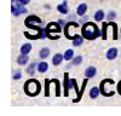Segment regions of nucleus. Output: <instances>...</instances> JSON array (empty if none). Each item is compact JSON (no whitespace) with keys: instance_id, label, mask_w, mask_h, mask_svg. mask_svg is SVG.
<instances>
[{"instance_id":"obj_8","label":"nucleus","mask_w":121,"mask_h":116,"mask_svg":"<svg viewBox=\"0 0 121 116\" xmlns=\"http://www.w3.org/2000/svg\"><path fill=\"white\" fill-rule=\"evenodd\" d=\"M57 10H58V12L67 15V13L69 12V7H68V1H67V0H64L62 4H59V5L57 6Z\"/></svg>"},{"instance_id":"obj_31","label":"nucleus","mask_w":121,"mask_h":116,"mask_svg":"<svg viewBox=\"0 0 121 116\" xmlns=\"http://www.w3.org/2000/svg\"><path fill=\"white\" fill-rule=\"evenodd\" d=\"M58 23H59L60 25H64V21H63V19H59V21H58Z\"/></svg>"},{"instance_id":"obj_32","label":"nucleus","mask_w":121,"mask_h":116,"mask_svg":"<svg viewBox=\"0 0 121 116\" xmlns=\"http://www.w3.org/2000/svg\"><path fill=\"white\" fill-rule=\"evenodd\" d=\"M81 22L86 23V22H87V17H84V18H81Z\"/></svg>"},{"instance_id":"obj_13","label":"nucleus","mask_w":121,"mask_h":116,"mask_svg":"<svg viewBox=\"0 0 121 116\" xmlns=\"http://www.w3.org/2000/svg\"><path fill=\"white\" fill-rule=\"evenodd\" d=\"M35 70H38V64H36L35 62L30 63V64L28 65V68H27V73H28L30 76H33V75H34Z\"/></svg>"},{"instance_id":"obj_15","label":"nucleus","mask_w":121,"mask_h":116,"mask_svg":"<svg viewBox=\"0 0 121 116\" xmlns=\"http://www.w3.org/2000/svg\"><path fill=\"white\" fill-rule=\"evenodd\" d=\"M28 61H29L28 54H22V53H21V56L17 58V63H18L19 65H24V64H27Z\"/></svg>"},{"instance_id":"obj_23","label":"nucleus","mask_w":121,"mask_h":116,"mask_svg":"<svg viewBox=\"0 0 121 116\" xmlns=\"http://www.w3.org/2000/svg\"><path fill=\"white\" fill-rule=\"evenodd\" d=\"M108 24L113 28V37L114 39H117V25L115 23H113V22H109Z\"/></svg>"},{"instance_id":"obj_4","label":"nucleus","mask_w":121,"mask_h":116,"mask_svg":"<svg viewBox=\"0 0 121 116\" xmlns=\"http://www.w3.org/2000/svg\"><path fill=\"white\" fill-rule=\"evenodd\" d=\"M76 29H79V24L78 23L70 22V23L65 24V27H64V34H65V36L69 39V40H74V39H75V36H74V34L72 32L76 30Z\"/></svg>"},{"instance_id":"obj_30","label":"nucleus","mask_w":121,"mask_h":116,"mask_svg":"<svg viewBox=\"0 0 121 116\" xmlns=\"http://www.w3.org/2000/svg\"><path fill=\"white\" fill-rule=\"evenodd\" d=\"M117 91H119V93L121 94V81H120L119 85H117Z\"/></svg>"},{"instance_id":"obj_14","label":"nucleus","mask_w":121,"mask_h":116,"mask_svg":"<svg viewBox=\"0 0 121 116\" xmlns=\"http://www.w3.org/2000/svg\"><path fill=\"white\" fill-rule=\"evenodd\" d=\"M48 70V64L46 62H40L38 64V71L40 74H43V73H46Z\"/></svg>"},{"instance_id":"obj_21","label":"nucleus","mask_w":121,"mask_h":116,"mask_svg":"<svg viewBox=\"0 0 121 116\" xmlns=\"http://www.w3.org/2000/svg\"><path fill=\"white\" fill-rule=\"evenodd\" d=\"M73 58H74V51L72 48H69V50H67L64 52V59L65 61H72Z\"/></svg>"},{"instance_id":"obj_16","label":"nucleus","mask_w":121,"mask_h":116,"mask_svg":"<svg viewBox=\"0 0 121 116\" xmlns=\"http://www.w3.org/2000/svg\"><path fill=\"white\" fill-rule=\"evenodd\" d=\"M99 94H100V88H99V87H93V88H91V91H90V97H91L92 99H96Z\"/></svg>"},{"instance_id":"obj_2","label":"nucleus","mask_w":121,"mask_h":116,"mask_svg":"<svg viewBox=\"0 0 121 116\" xmlns=\"http://www.w3.org/2000/svg\"><path fill=\"white\" fill-rule=\"evenodd\" d=\"M40 90H41V86H40V82L35 79H30L26 82L24 85V91L28 95H36Z\"/></svg>"},{"instance_id":"obj_5","label":"nucleus","mask_w":121,"mask_h":116,"mask_svg":"<svg viewBox=\"0 0 121 116\" xmlns=\"http://www.w3.org/2000/svg\"><path fill=\"white\" fill-rule=\"evenodd\" d=\"M34 23H36V24H40V23H41V18H39L38 16H34V15H32V16L27 17V19H26V25H27V27L32 28V29H38L39 27H35V25H33Z\"/></svg>"},{"instance_id":"obj_6","label":"nucleus","mask_w":121,"mask_h":116,"mask_svg":"<svg viewBox=\"0 0 121 116\" xmlns=\"http://www.w3.org/2000/svg\"><path fill=\"white\" fill-rule=\"evenodd\" d=\"M11 12H12L13 16L18 17V16H21V15L27 13V8L24 7V5H21V4H18V3H17V5H12V7H11Z\"/></svg>"},{"instance_id":"obj_1","label":"nucleus","mask_w":121,"mask_h":116,"mask_svg":"<svg viewBox=\"0 0 121 116\" xmlns=\"http://www.w3.org/2000/svg\"><path fill=\"white\" fill-rule=\"evenodd\" d=\"M81 35L87 39V40H95L96 37H98L99 35H102L99 32L98 27L92 23V22H86L82 24V28H81Z\"/></svg>"},{"instance_id":"obj_20","label":"nucleus","mask_w":121,"mask_h":116,"mask_svg":"<svg viewBox=\"0 0 121 116\" xmlns=\"http://www.w3.org/2000/svg\"><path fill=\"white\" fill-rule=\"evenodd\" d=\"M30 51H32V45L30 44H24L21 47V53L22 54H28Z\"/></svg>"},{"instance_id":"obj_18","label":"nucleus","mask_w":121,"mask_h":116,"mask_svg":"<svg viewBox=\"0 0 121 116\" xmlns=\"http://www.w3.org/2000/svg\"><path fill=\"white\" fill-rule=\"evenodd\" d=\"M84 36L82 35H80V34H78L76 36H75V39L73 40V45L74 46H80V45H82V42H84Z\"/></svg>"},{"instance_id":"obj_19","label":"nucleus","mask_w":121,"mask_h":116,"mask_svg":"<svg viewBox=\"0 0 121 116\" xmlns=\"http://www.w3.org/2000/svg\"><path fill=\"white\" fill-rule=\"evenodd\" d=\"M103 18H104V11L103 10H98V11H96V13H95V21L96 22L103 21Z\"/></svg>"},{"instance_id":"obj_33","label":"nucleus","mask_w":121,"mask_h":116,"mask_svg":"<svg viewBox=\"0 0 121 116\" xmlns=\"http://www.w3.org/2000/svg\"><path fill=\"white\" fill-rule=\"evenodd\" d=\"M11 1H12V3H17V1H18V0H11Z\"/></svg>"},{"instance_id":"obj_28","label":"nucleus","mask_w":121,"mask_h":116,"mask_svg":"<svg viewBox=\"0 0 121 116\" xmlns=\"http://www.w3.org/2000/svg\"><path fill=\"white\" fill-rule=\"evenodd\" d=\"M45 83H46V91H45V95H48L50 92H48V83H50V80H45Z\"/></svg>"},{"instance_id":"obj_25","label":"nucleus","mask_w":121,"mask_h":116,"mask_svg":"<svg viewBox=\"0 0 121 116\" xmlns=\"http://www.w3.org/2000/svg\"><path fill=\"white\" fill-rule=\"evenodd\" d=\"M115 17H116V13H115L114 11H110V12L108 13V21H113Z\"/></svg>"},{"instance_id":"obj_22","label":"nucleus","mask_w":121,"mask_h":116,"mask_svg":"<svg viewBox=\"0 0 121 116\" xmlns=\"http://www.w3.org/2000/svg\"><path fill=\"white\" fill-rule=\"evenodd\" d=\"M81 63H82V56H76V57H74L72 59V64L73 65H79Z\"/></svg>"},{"instance_id":"obj_11","label":"nucleus","mask_w":121,"mask_h":116,"mask_svg":"<svg viewBox=\"0 0 121 116\" xmlns=\"http://www.w3.org/2000/svg\"><path fill=\"white\" fill-rule=\"evenodd\" d=\"M97 73V69L95 66H87L86 70H85V77H88V79H91V77H93Z\"/></svg>"},{"instance_id":"obj_9","label":"nucleus","mask_w":121,"mask_h":116,"mask_svg":"<svg viewBox=\"0 0 121 116\" xmlns=\"http://www.w3.org/2000/svg\"><path fill=\"white\" fill-rule=\"evenodd\" d=\"M70 83H72V81L69 82V75L65 73V74H64V82H63V85H64V95H65V97H67V95H69Z\"/></svg>"},{"instance_id":"obj_24","label":"nucleus","mask_w":121,"mask_h":116,"mask_svg":"<svg viewBox=\"0 0 121 116\" xmlns=\"http://www.w3.org/2000/svg\"><path fill=\"white\" fill-rule=\"evenodd\" d=\"M109 24L108 23H104L103 24V33H102V37L103 39H107V29H108Z\"/></svg>"},{"instance_id":"obj_17","label":"nucleus","mask_w":121,"mask_h":116,"mask_svg":"<svg viewBox=\"0 0 121 116\" xmlns=\"http://www.w3.org/2000/svg\"><path fill=\"white\" fill-rule=\"evenodd\" d=\"M39 56H40V58H41V59H45V58H47V57L50 56V48H48V47L41 48V50H40V52H39Z\"/></svg>"},{"instance_id":"obj_29","label":"nucleus","mask_w":121,"mask_h":116,"mask_svg":"<svg viewBox=\"0 0 121 116\" xmlns=\"http://www.w3.org/2000/svg\"><path fill=\"white\" fill-rule=\"evenodd\" d=\"M17 3H18V4H21V5H27V4L30 3V0H18Z\"/></svg>"},{"instance_id":"obj_12","label":"nucleus","mask_w":121,"mask_h":116,"mask_svg":"<svg viewBox=\"0 0 121 116\" xmlns=\"http://www.w3.org/2000/svg\"><path fill=\"white\" fill-rule=\"evenodd\" d=\"M86 12H87V5H86V4H80V5L76 7V15L84 16Z\"/></svg>"},{"instance_id":"obj_10","label":"nucleus","mask_w":121,"mask_h":116,"mask_svg":"<svg viewBox=\"0 0 121 116\" xmlns=\"http://www.w3.org/2000/svg\"><path fill=\"white\" fill-rule=\"evenodd\" d=\"M63 59H64V54L56 53V54L52 57V64H53V65H59L60 63L63 62Z\"/></svg>"},{"instance_id":"obj_26","label":"nucleus","mask_w":121,"mask_h":116,"mask_svg":"<svg viewBox=\"0 0 121 116\" xmlns=\"http://www.w3.org/2000/svg\"><path fill=\"white\" fill-rule=\"evenodd\" d=\"M21 77H22V73H21V71H17V73H15V74H13L12 79H13V80H19Z\"/></svg>"},{"instance_id":"obj_27","label":"nucleus","mask_w":121,"mask_h":116,"mask_svg":"<svg viewBox=\"0 0 121 116\" xmlns=\"http://www.w3.org/2000/svg\"><path fill=\"white\" fill-rule=\"evenodd\" d=\"M51 81L56 82V85H57V86H56V95H59V85H60V83H59V81H58V80H55V79H53V80H51Z\"/></svg>"},{"instance_id":"obj_7","label":"nucleus","mask_w":121,"mask_h":116,"mask_svg":"<svg viewBox=\"0 0 121 116\" xmlns=\"http://www.w3.org/2000/svg\"><path fill=\"white\" fill-rule=\"evenodd\" d=\"M117 53H119V51H117V48L116 47H112V48H109V50L107 51V58L108 59H115V58L117 57Z\"/></svg>"},{"instance_id":"obj_3","label":"nucleus","mask_w":121,"mask_h":116,"mask_svg":"<svg viewBox=\"0 0 121 116\" xmlns=\"http://www.w3.org/2000/svg\"><path fill=\"white\" fill-rule=\"evenodd\" d=\"M60 30H62V25H60L58 22L57 23H48L47 27H46V34L50 39H53V40H56V39H58V34L60 33Z\"/></svg>"}]
</instances>
